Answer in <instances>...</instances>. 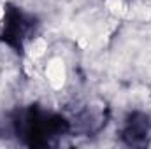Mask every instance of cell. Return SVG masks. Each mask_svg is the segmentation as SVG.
I'll use <instances>...</instances> for the list:
<instances>
[{"label":"cell","mask_w":151,"mask_h":149,"mask_svg":"<svg viewBox=\"0 0 151 149\" xmlns=\"http://www.w3.org/2000/svg\"><path fill=\"white\" fill-rule=\"evenodd\" d=\"M32 18L25 16L18 9H7L4 21V40L14 47H21L23 40L32 30Z\"/></svg>","instance_id":"cell-1"},{"label":"cell","mask_w":151,"mask_h":149,"mask_svg":"<svg viewBox=\"0 0 151 149\" xmlns=\"http://www.w3.org/2000/svg\"><path fill=\"white\" fill-rule=\"evenodd\" d=\"M148 132H150L148 117L142 114H134L127 121V126L123 130V137L130 146H137V144L144 142V139L148 137Z\"/></svg>","instance_id":"cell-2"}]
</instances>
